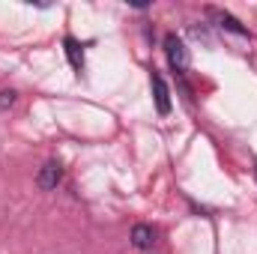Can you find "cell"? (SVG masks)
Segmentation results:
<instances>
[{"mask_svg": "<svg viewBox=\"0 0 257 254\" xmlns=\"http://www.w3.org/2000/svg\"><path fill=\"white\" fill-rule=\"evenodd\" d=\"M60 180H63V165L60 162H45L42 168H39V174H36V186L42 191H51V189H57L60 186Z\"/></svg>", "mask_w": 257, "mask_h": 254, "instance_id": "6da1fadb", "label": "cell"}, {"mask_svg": "<svg viewBox=\"0 0 257 254\" xmlns=\"http://www.w3.org/2000/svg\"><path fill=\"white\" fill-rule=\"evenodd\" d=\"M165 48H168V60H171V66L183 75V72L189 69V51H186V45H183L174 33H168V36H165Z\"/></svg>", "mask_w": 257, "mask_h": 254, "instance_id": "7a4b0ae2", "label": "cell"}, {"mask_svg": "<svg viewBox=\"0 0 257 254\" xmlns=\"http://www.w3.org/2000/svg\"><path fill=\"white\" fill-rule=\"evenodd\" d=\"M153 96H156L159 114H171V90H168V84L159 72H153Z\"/></svg>", "mask_w": 257, "mask_h": 254, "instance_id": "3957f363", "label": "cell"}, {"mask_svg": "<svg viewBox=\"0 0 257 254\" xmlns=\"http://www.w3.org/2000/svg\"><path fill=\"white\" fill-rule=\"evenodd\" d=\"M153 242H156V230L150 227V224H135L132 227V245L135 248H153Z\"/></svg>", "mask_w": 257, "mask_h": 254, "instance_id": "277c9868", "label": "cell"}, {"mask_svg": "<svg viewBox=\"0 0 257 254\" xmlns=\"http://www.w3.org/2000/svg\"><path fill=\"white\" fill-rule=\"evenodd\" d=\"M66 45V57H69V63H72V69L81 75V69H84V51H81V42H75L72 36L63 42Z\"/></svg>", "mask_w": 257, "mask_h": 254, "instance_id": "5b68a950", "label": "cell"}, {"mask_svg": "<svg viewBox=\"0 0 257 254\" xmlns=\"http://www.w3.org/2000/svg\"><path fill=\"white\" fill-rule=\"evenodd\" d=\"M212 12V18L221 24V27H227V30H233V33H239V36H248V30L245 27H239V21L233 18V15H227V12H218V9H209Z\"/></svg>", "mask_w": 257, "mask_h": 254, "instance_id": "8992f818", "label": "cell"}, {"mask_svg": "<svg viewBox=\"0 0 257 254\" xmlns=\"http://www.w3.org/2000/svg\"><path fill=\"white\" fill-rule=\"evenodd\" d=\"M15 105V90H0V111Z\"/></svg>", "mask_w": 257, "mask_h": 254, "instance_id": "52a82bcc", "label": "cell"}]
</instances>
